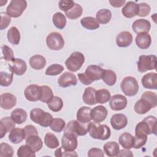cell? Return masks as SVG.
<instances>
[{
    "label": "cell",
    "mask_w": 157,
    "mask_h": 157,
    "mask_svg": "<svg viewBox=\"0 0 157 157\" xmlns=\"http://www.w3.org/2000/svg\"><path fill=\"white\" fill-rule=\"evenodd\" d=\"M86 128L90 136L93 139L105 140L110 137V129L106 124L90 122Z\"/></svg>",
    "instance_id": "1"
},
{
    "label": "cell",
    "mask_w": 157,
    "mask_h": 157,
    "mask_svg": "<svg viewBox=\"0 0 157 157\" xmlns=\"http://www.w3.org/2000/svg\"><path fill=\"white\" fill-rule=\"evenodd\" d=\"M30 118L33 122L46 128L50 126L53 117L50 113L44 112L41 109L34 108L30 112Z\"/></svg>",
    "instance_id": "2"
},
{
    "label": "cell",
    "mask_w": 157,
    "mask_h": 157,
    "mask_svg": "<svg viewBox=\"0 0 157 157\" xmlns=\"http://www.w3.org/2000/svg\"><path fill=\"white\" fill-rule=\"evenodd\" d=\"M123 93L127 96H134L136 95L139 91V84L137 80L132 77L128 76L124 77L120 84Z\"/></svg>",
    "instance_id": "3"
},
{
    "label": "cell",
    "mask_w": 157,
    "mask_h": 157,
    "mask_svg": "<svg viewBox=\"0 0 157 157\" xmlns=\"http://www.w3.org/2000/svg\"><path fill=\"white\" fill-rule=\"evenodd\" d=\"M137 65L138 71L141 73L150 70H155L156 69V56L155 55H140Z\"/></svg>",
    "instance_id": "4"
},
{
    "label": "cell",
    "mask_w": 157,
    "mask_h": 157,
    "mask_svg": "<svg viewBox=\"0 0 157 157\" xmlns=\"http://www.w3.org/2000/svg\"><path fill=\"white\" fill-rule=\"evenodd\" d=\"M84 62L85 56L83 54L79 52H74L67 58L65 65L69 71L77 72L81 68Z\"/></svg>",
    "instance_id": "5"
},
{
    "label": "cell",
    "mask_w": 157,
    "mask_h": 157,
    "mask_svg": "<svg viewBox=\"0 0 157 157\" xmlns=\"http://www.w3.org/2000/svg\"><path fill=\"white\" fill-rule=\"evenodd\" d=\"M27 2L25 0H12L6 9V13L12 18H18L26 9Z\"/></svg>",
    "instance_id": "6"
},
{
    "label": "cell",
    "mask_w": 157,
    "mask_h": 157,
    "mask_svg": "<svg viewBox=\"0 0 157 157\" xmlns=\"http://www.w3.org/2000/svg\"><path fill=\"white\" fill-rule=\"evenodd\" d=\"M46 44L50 50H59L63 48L64 40L60 33L52 32L47 36Z\"/></svg>",
    "instance_id": "7"
},
{
    "label": "cell",
    "mask_w": 157,
    "mask_h": 157,
    "mask_svg": "<svg viewBox=\"0 0 157 157\" xmlns=\"http://www.w3.org/2000/svg\"><path fill=\"white\" fill-rule=\"evenodd\" d=\"M77 136L70 132H64L61 139V147L67 151H74L78 145Z\"/></svg>",
    "instance_id": "8"
},
{
    "label": "cell",
    "mask_w": 157,
    "mask_h": 157,
    "mask_svg": "<svg viewBox=\"0 0 157 157\" xmlns=\"http://www.w3.org/2000/svg\"><path fill=\"white\" fill-rule=\"evenodd\" d=\"M64 132H70L76 136H82L87 134V128L80 124L77 120H71L64 128Z\"/></svg>",
    "instance_id": "9"
},
{
    "label": "cell",
    "mask_w": 157,
    "mask_h": 157,
    "mask_svg": "<svg viewBox=\"0 0 157 157\" xmlns=\"http://www.w3.org/2000/svg\"><path fill=\"white\" fill-rule=\"evenodd\" d=\"M9 71L17 75H23L27 69L26 62L21 58H13L8 64Z\"/></svg>",
    "instance_id": "10"
},
{
    "label": "cell",
    "mask_w": 157,
    "mask_h": 157,
    "mask_svg": "<svg viewBox=\"0 0 157 157\" xmlns=\"http://www.w3.org/2000/svg\"><path fill=\"white\" fill-rule=\"evenodd\" d=\"M24 95L29 101H37L40 99V87L37 85H29L25 88Z\"/></svg>",
    "instance_id": "11"
},
{
    "label": "cell",
    "mask_w": 157,
    "mask_h": 157,
    "mask_svg": "<svg viewBox=\"0 0 157 157\" xmlns=\"http://www.w3.org/2000/svg\"><path fill=\"white\" fill-rule=\"evenodd\" d=\"M127 102V99L124 96L120 94H115L110 98L109 105L112 110L119 111L126 108Z\"/></svg>",
    "instance_id": "12"
},
{
    "label": "cell",
    "mask_w": 157,
    "mask_h": 157,
    "mask_svg": "<svg viewBox=\"0 0 157 157\" xmlns=\"http://www.w3.org/2000/svg\"><path fill=\"white\" fill-rule=\"evenodd\" d=\"M76 76L69 72H65L62 74L58 79V83L59 86L66 88L70 86H75L77 83Z\"/></svg>",
    "instance_id": "13"
},
{
    "label": "cell",
    "mask_w": 157,
    "mask_h": 157,
    "mask_svg": "<svg viewBox=\"0 0 157 157\" xmlns=\"http://www.w3.org/2000/svg\"><path fill=\"white\" fill-rule=\"evenodd\" d=\"M103 70L104 69H102L100 66L92 64L86 67L84 73L86 77L89 79V80L91 83H93V82L94 81L101 79Z\"/></svg>",
    "instance_id": "14"
},
{
    "label": "cell",
    "mask_w": 157,
    "mask_h": 157,
    "mask_svg": "<svg viewBox=\"0 0 157 157\" xmlns=\"http://www.w3.org/2000/svg\"><path fill=\"white\" fill-rule=\"evenodd\" d=\"M107 110L103 105H98L91 109V118L95 123H101L105 120L107 116Z\"/></svg>",
    "instance_id": "15"
},
{
    "label": "cell",
    "mask_w": 157,
    "mask_h": 157,
    "mask_svg": "<svg viewBox=\"0 0 157 157\" xmlns=\"http://www.w3.org/2000/svg\"><path fill=\"white\" fill-rule=\"evenodd\" d=\"M110 124L114 129L120 130L127 126L128 118L123 113L114 114L111 117Z\"/></svg>",
    "instance_id": "16"
},
{
    "label": "cell",
    "mask_w": 157,
    "mask_h": 157,
    "mask_svg": "<svg viewBox=\"0 0 157 157\" xmlns=\"http://www.w3.org/2000/svg\"><path fill=\"white\" fill-rule=\"evenodd\" d=\"M141 82L145 88L156 90L157 74L156 72H149L145 74L141 79Z\"/></svg>",
    "instance_id": "17"
},
{
    "label": "cell",
    "mask_w": 157,
    "mask_h": 157,
    "mask_svg": "<svg viewBox=\"0 0 157 157\" xmlns=\"http://www.w3.org/2000/svg\"><path fill=\"white\" fill-rule=\"evenodd\" d=\"M132 28L134 32L136 34L148 33L151 28V24L148 20L140 18L135 20L133 22Z\"/></svg>",
    "instance_id": "18"
},
{
    "label": "cell",
    "mask_w": 157,
    "mask_h": 157,
    "mask_svg": "<svg viewBox=\"0 0 157 157\" xmlns=\"http://www.w3.org/2000/svg\"><path fill=\"white\" fill-rule=\"evenodd\" d=\"M134 110L138 114H145L147 113L151 109L154 108L153 104L145 98L141 97L134 105Z\"/></svg>",
    "instance_id": "19"
},
{
    "label": "cell",
    "mask_w": 157,
    "mask_h": 157,
    "mask_svg": "<svg viewBox=\"0 0 157 157\" xmlns=\"http://www.w3.org/2000/svg\"><path fill=\"white\" fill-rule=\"evenodd\" d=\"M17 103L16 97L9 93H3L1 95V107L5 110H10Z\"/></svg>",
    "instance_id": "20"
},
{
    "label": "cell",
    "mask_w": 157,
    "mask_h": 157,
    "mask_svg": "<svg viewBox=\"0 0 157 157\" xmlns=\"http://www.w3.org/2000/svg\"><path fill=\"white\" fill-rule=\"evenodd\" d=\"M123 15L128 18L138 15L139 5L133 1H128L121 10Z\"/></svg>",
    "instance_id": "21"
},
{
    "label": "cell",
    "mask_w": 157,
    "mask_h": 157,
    "mask_svg": "<svg viewBox=\"0 0 157 157\" xmlns=\"http://www.w3.org/2000/svg\"><path fill=\"white\" fill-rule=\"evenodd\" d=\"M132 42V35L129 31H122L116 37V44L120 47H127Z\"/></svg>",
    "instance_id": "22"
},
{
    "label": "cell",
    "mask_w": 157,
    "mask_h": 157,
    "mask_svg": "<svg viewBox=\"0 0 157 157\" xmlns=\"http://www.w3.org/2000/svg\"><path fill=\"white\" fill-rule=\"evenodd\" d=\"M15 128V123L13 121L11 117H6L0 120V131L1 139H2L7 132L11 131Z\"/></svg>",
    "instance_id": "23"
},
{
    "label": "cell",
    "mask_w": 157,
    "mask_h": 157,
    "mask_svg": "<svg viewBox=\"0 0 157 157\" xmlns=\"http://www.w3.org/2000/svg\"><path fill=\"white\" fill-rule=\"evenodd\" d=\"M91 109L90 107L87 106L81 107L77 112V120L82 124L90 123L91 120Z\"/></svg>",
    "instance_id": "24"
},
{
    "label": "cell",
    "mask_w": 157,
    "mask_h": 157,
    "mask_svg": "<svg viewBox=\"0 0 157 157\" xmlns=\"http://www.w3.org/2000/svg\"><path fill=\"white\" fill-rule=\"evenodd\" d=\"M135 40L139 48L141 49H147L151 45V37L148 33H142L137 34Z\"/></svg>",
    "instance_id": "25"
},
{
    "label": "cell",
    "mask_w": 157,
    "mask_h": 157,
    "mask_svg": "<svg viewBox=\"0 0 157 157\" xmlns=\"http://www.w3.org/2000/svg\"><path fill=\"white\" fill-rule=\"evenodd\" d=\"M26 139V134L24 129L15 128L9 133V140L13 144H18Z\"/></svg>",
    "instance_id": "26"
},
{
    "label": "cell",
    "mask_w": 157,
    "mask_h": 157,
    "mask_svg": "<svg viewBox=\"0 0 157 157\" xmlns=\"http://www.w3.org/2000/svg\"><path fill=\"white\" fill-rule=\"evenodd\" d=\"M26 144L29 145L34 152L39 151L43 146L42 140L38 135H32L26 137Z\"/></svg>",
    "instance_id": "27"
},
{
    "label": "cell",
    "mask_w": 157,
    "mask_h": 157,
    "mask_svg": "<svg viewBox=\"0 0 157 157\" xmlns=\"http://www.w3.org/2000/svg\"><path fill=\"white\" fill-rule=\"evenodd\" d=\"M96 89L93 87H87L85 88L82 96L83 102L90 105H93L97 104L96 101Z\"/></svg>",
    "instance_id": "28"
},
{
    "label": "cell",
    "mask_w": 157,
    "mask_h": 157,
    "mask_svg": "<svg viewBox=\"0 0 157 157\" xmlns=\"http://www.w3.org/2000/svg\"><path fill=\"white\" fill-rule=\"evenodd\" d=\"M30 66L35 70L43 69L46 64L45 58L40 55H35L31 56L29 60Z\"/></svg>",
    "instance_id": "29"
},
{
    "label": "cell",
    "mask_w": 157,
    "mask_h": 157,
    "mask_svg": "<svg viewBox=\"0 0 157 157\" xmlns=\"http://www.w3.org/2000/svg\"><path fill=\"white\" fill-rule=\"evenodd\" d=\"M118 142L124 148L130 149L133 148L134 143V136H132L130 133L125 132L120 136Z\"/></svg>",
    "instance_id": "30"
},
{
    "label": "cell",
    "mask_w": 157,
    "mask_h": 157,
    "mask_svg": "<svg viewBox=\"0 0 157 157\" xmlns=\"http://www.w3.org/2000/svg\"><path fill=\"white\" fill-rule=\"evenodd\" d=\"M27 113L23 109H20L17 108L15 110H13L11 112L10 117L13 120V121L18 124H22L24 123L26 119H27Z\"/></svg>",
    "instance_id": "31"
},
{
    "label": "cell",
    "mask_w": 157,
    "mask_h": 157,
    "mask_svg": "<svg viewBox=\"0 0 157 157\" xmlns=\"http://www.w3.org/2000/svg\"><path fill=\"white\" fill-rule=\"evenodd\" d=\"M104 151L108 156H116L120 151L119 145L115 141L108 142L104 145Z\"/></svg>",
    "instance_id": "32"
},
{
    "label": "cell",
    "mask_w": 157,
    "mask_h": 157,
    "mask_svg": "<svg viewBox=\"0 0 157 157\" xmlns=\"http://www.w3.org/2000/svg\"><path fill=\"white\" fill-rule=\"evenodd\" d=\"M96 18L98 23L103 25L107 24L110 21L112 18V13L110 10L107 9H100L97 12Z\"/></svg>",
    "instance_id": "33"
},
{
    "label": "cell",
    "mask_w": 157,
    "mask_h": 157,
    "mask_svg": "<svg viewBox=\"0 0 157 157\" xmlns=\"http://www.w3.org/2000/svg\"><path fill=\"white\" fill-rule=\"evenodd\" d=\"M82 26L89 30H94L99 28V24L96 19L93 17H86L81 19Z\"/></svg>",
    "instance_id": "34"
},
{
    "label": "cell",
    "mask_w": 157,
    "mask_h": 157,
    "mask_svg": "<svg viewBox=\"0 0 157 157\" xmlns=\"http://www.w3.org/2000/svg\"><path fill=\"white\" fill-rule=\"evenodd\" d=\"M7 37L8 41L13 45H18L20 43V33L15 26H12L8 30Z\"/></svg>",
    "instance_id": "35"
},
{
    "label": "cell",
    "mask_w": 157,
    "mask_h": 157,
    "mask_svg": "<svg viewBox=\"0 0 157 157\" xmlns=\"http://www.w3.org/2000/svg\"><path fill=\"white\" fill-rule=\"evenodd\" d=\"M101 78L109 86H113L117 81V75L113 71L104 69Z\"/></svg>",
    "instance_id": "36"
},
{
    "label": "cell",
    "mask_w": 157,
    "mask_h": 157,
    "mask_svg": "<svg viewBox=\"0 0 157 157\" xmlns=\"http://www.w3.org/2000/svg\"><path fill=\"white\" fill-rule=\"evenodd\" d=\"M40 101L44 103H48L54 97L53 91L50 87L47 85L40 86Z\"/></svg>",
    "instance_id": "37"
},
{
    "label": "cell",
    "mask_w": 157,
    "mask_h": 157,
    "mask_svg": "<svg viewBox=\"0 0 157 157\" xmlns=\"http://www.w3.org/2000/svg\"><path fill=\"white\" fill-rule=\"evenodd\" d=\"M45 145L51 149H54L59 147V143L56 136L52 132H47L44 137Z\"/></svg>",
    "instance_id": "38"
},
{
    "label": "cell",
    "mask_w": 157,
    "mask_h": 157,
    "mask_svg": "<svg viewBox=\"0 0 157 157\" xmlns=\"http://www.w3.org/2000/svg\"><path fill=\"white\" fill-rule=\"evenodd\" d=\"M110 93L106 89H101L96 91V101L97 103L105 104L110 99Z\"/></svg>",
    "instance_id": "39"
},
{
    "label": "cell",
    "mask_w": 157,
    "mask_h": 157,
    "mask_svg": "<svg viewBox=\"0 0 157 157\" xmlns=\"http://www.w3.org/2000/svg\"><path fill=\"white\" fill-rule=\"evenodd\" d=\"M82 12H83L82 7L80 4L77 3H75L74 7L71 10L65 12V15L69 19L75 20L79 18L82 15Z\"/></svg>",
    "instance_id": "40"
},
{
    "label": "cell",
    "mask_w": 157,
    "mask_h": 157,
    "mask_svg": "<svg viewBox=\"0 0 157 157\" xmlns=\"http://www.w3.org/2000/svg\"><path fill=\"white\" fill-rule=\"evenodd\" d=\"M52 21L55 26L58 29H63L66 25V18L61 12H56L52 17Z\"/></svg>",
    "instance_id": "41"
},
{
    "label": "cell",
    "mask_w": 157,
    "mask_h": 157,
    "mask_svg": "<svg viewBox=\"0 0 157 157\" xmlns=\"http://www.w3.org/2000/svg\"><path fill=\"white\" fill-rule=\"evenodd\" d=\"M135 134H151V131L148 123L143 120L137 124L135 128Z\"/></svg>",
    "instance_id": "42"
},
{
    "label": "cell",
    "mask_w": 157,
    "mask_h": 157,
    "mask_svg": "<svg viewBox=\"0 0 157 157\" xmlns=\"http://www.w3.org/2000/svg\"><path fill=\"white\" fill-rule=\"evenodd\" d=\"M48 107L54 112L60 111L63 107V102L61 98L58 96H54L50 102L47 103Z\"/></svg>",
    "instance_id": "43"
},
{
    "label": "cell",
    "mask_w": 157,
    "mask_h": 157,
    "mask_svg": "<svg viewBox=\"0 0 157 157\" xmlns=\"http://www.w3.org/2000/svg\"><path fill=\"white\" fill-rule=\"evenodd\" d=\"M65 125L66 123L64 120L59 118H53L52 120L50 127L53 131L55 132H60L64 129Z\"/></svg>",
    "instance_id": "44"
},
{
    "label": "cell",
    "mask_w": 157,
    "mask_h": 157,
    "mask_svg": "<svg viewBox=\"0 0 157 157\" xmlns=\"http://www.w3.org/2000/svg\"><path fill=\"white\" fill-rule=\"evenodd\" d=\"M17 156L18 157H34L35 152L28 145L20 146L17 150Z\"/></svg>",
    "instance_id": "45"
},
{
    "label": "cell",
    "mask_w": 157,
    "mask_h": 157,
    "mask_svg": "<svg viewBox=\"0 0 157 157\" xmlns=\"http://www.w3.org/2000/svg\"><path fill=\"white\" fill-rule=\"evenodd\" d=\"M64 69V67L62 65L59 64H53L47 68L45 74L47 75H57L61 74Z\"/></svg>",
    "instance_id": "46"
},
{
    "label": "cell",
    "mask_w": 157,
    "mask_h": 157,
    "mask_svg": "<svg viewBox=\"0 0 157 157\" xmlns=\"http://www.w3.org/2000/svg\"><path fill=\"white\" fill-rule=\"evenodd\" d=\"M13 74L7 73L3 71L0 72V85L2 86H8L13 82Z\"/></svg>",
    "instance_id": "47"
},
{
    "label": "cell",
    "mask_w": 157,
    "mask_h": 157,
    "mask_svg": "<svg viewBox=\"0 0 157 157\" xmlns=\"http://www.w3.org/2000/svg\"><path fill=\"white\" fill-rule=\"evenodd\" d=\"M13 149L7 143L0 144V156L1 157H12L13 155Z\"/></svg>",
    "instance_id": "48"
},
{
    "label": "cell",
    "mask_w": 157,
    "mask_h": 157,
    "mask_svg": "<svg viewBox=\"0 0 157 157\" xmlns=\"http://www.w3.org/2000/svg\"><path fill=\"white\" fill-rule=\"evenodd\" d=\"M134 143L133 148L136 149H139L145 145L147 140V135L144 134H135L134 136Z\"/></svg>",
    "instance_id": "49"
},
{
    "label": "cell",
    "mask_w": 157,
    "mask_h": 157,
    "mask_svg": "<svg viewBox=\"0 0 157 157\" xmlns=\"http://www.w3.org/2000/svg\"><path fill=\"white\" fill-rule=\"evenodd\" d=\"M3 58L5 61H10L14 58L13 50L7 45H4L1 47Z\"/></svg>",
    "instance_id": "50"
},
{
    "label": "cell",
    "mask_w": 157,
    "mask_h": 157,
    "mask_svg": "<svg viewBox=\"0 0 157 157\" xmlns=\"http://www.w3.org/2000/svg\"><path fill=\"white\" fill-rule=\"evenodd\" d=\"M144 120L148 123V124L150 128L151 134L156 135V127H157L156 118L155 116L149 115V116L145 117Z\"/></svg>",
    "instance_id": "51"
},
{
    "label": "cell",
    "mask_w": 157,
    "mask_h": 157,
    "mask_svg": "<svg viewBox=\"0 0 157 157\" xmlns=\"http://www.w3.org/2000/svg\"><path fill=\"white\" fill-rule=\"evenodd\" d=\"M75 2L73 1H70V0H61L59 1L58 3V6L59 9L66 12L71 10L74 6Z\"/></svg>",
    "instance_id": "52"
},
{
    "label": "cell",
    "mask_w": 157,
    "mask_h": 157,
    "mask_svg": "<svg viewBox=\"0 0 157 157\" xmlns=\"http://www.w3.org/2000/svg\"><path fill=\"white\" fill-rule=\"evenodd\" d=\"M141 97L145 98L148 101H149L153 104L154 107H155L157 105V96L155 93L150 91H145L142 94Z\"/></svg>",
    "instance_id": "53"
},
{
    "label": "cell",
    "mask_w": 157,
    "mask_h": 157,
    "mask_svg": "<svg viewBox=\"0 0 157 157\" xmlns=\"http://www.w3.org/2000/svg\"><path fill=\"white\" fill-rule=\"evenodd\" d=\"M139 5V13L138 15L139 17H145L148 15L150 12V6L145 3V2H141L138 4Z\"/></svg>",
    "instance_id": "54"
},
{
    "label": "cell",
    "mask_w": 157,
    "mask_h": 157,
    "mask_svg": "<svg viewBox=\"0 0 157 157\" xmlns=\"http://www.w3.org/2000/svg\"><path fill=\"white\" fill-rule=\"evenodd\" d=\"M55 156L56 157L60 156H77V154L75 151H70L64 150L62 147L58 148L55 151Z\"/></svg>",
    "instance_id": "55"
},
{
    "label": "cell",
    "mask_w": 157,
    "mask_h": 157,
    "mask_svg": "<svg viewBox=\"0 0 157 157\" xmlns=\"http://www.w3.org/2000/svg\"><path fill=\"white\" fill-rule=\"evenodd\" d=\"M11 22L10 17L6 12L1 13V30H3L8 27Z\"/></svg>",
    "instance_id": "56"
},
{
    "label": "cell",
    "mask_w": 157,
    "mask_h": 157,
    "mask_svg": "<svg viewBox=\"0 0 157 157\" xmlns=\"http://www.w3.org/2000/svg\"><path fill=\"white\" fill-rule=\"evenodd\" d=\"M87 155L89 157H103L104 154L101 149L98 148H92L89 150Z\"/></svg>",
    "instance_id": "57"
},
{
    "label": "cell",
    "mask_w": 157,
    "mask_h": 157,
    "mask_svg": "<svg viewBox=\"0 0 157 157\" xmlns=\"http://www.w3.org/2000/svg\"><path fill=\"white\" fill-rule=\"evenodd\" d=\"M25 134H26V138L29 137V136L32 135H38V132L37 129L31 124L26 125L24 128Z\"/></svg>",
    "instance_id": "58"
},
{
    "label": "cell",
    "mask_w": 157,
    "mask_h": 157,
    "mask_svg": "<svg viewBox=\"0 0 157 157\" xmlns=\"http://www.w3.org/2000/svg\"><path fill=\"white\" fill-rule=\"evenodd\" d=\"M117 156H133V153L129 149H122L119 151Z\"/></svg>",
    "instance_id": "59"
},
{
    "label": "cell",
    "mask_w": 157,
    "mask_h": 157,
    "mask_svg": "<svg viewBox=\"0 0 157 157\" xmlns=\"http://www.w3.org/2000/svg\"><path fill=\"white\" fill-rule=\"evenodd\" d=\"M126 2L125 0L121 1H115V0H110L109 3L113 7H120Z\"/></svg>",
    "instance_id": "60"
},
{
    "label": "cell",
    "mask_w": 157,
    "mask_h": 157,
    "mask_svg": "<svg viewBox=\"0 0 157 157\" xmlns=\"http://www.w3.org/2000/svg\"><path fill=\"white\" fill-rule=\"evenodd\" d=\"M7 1H5L4 2V4H6V3H7ZM0 6H2V4L1 5H0Z\"/></svg>",
    "instance_id": "61"
}]
</instances>
